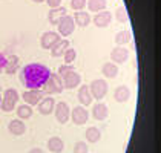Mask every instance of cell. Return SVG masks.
Here are the masks:
<instances>
[{
    "mask_svg": "<svg viewBox=\"0 0 161 153\" xmlns=\"http://www.w3.org/2000/svg\"><path fill=\"white\" fill-rule=\"evenodd\" d=\"M51 75V69L42 63H29L20 72V81L26 89H42Z\"/></svg>",
    "mask_w": 161,
    "mask_h": 153,
    "instance_id": "1",
    "label": "cell"
},
{
    "mask_svg": "<svg viewBox=\"0 0 161 153\" xmlns=\"http://www.w3.org/2000/svg\"><path fill=\"white\" fill-rule=\"evenodd\" d=\"M19 98H20V95H19V92L15 89H13V87L6 89L3 97H2V101H0V109L3 112H6V113L13 112L15 109V104L19 101Z\"/></svg>",
    "mask_w": 161,
    "mask_h": 153,
    "instance_id": "2",
    "label": "cell"
},
{
    "mask_svg": "<svg viewBox=\"0 0 161 153\" xmlns=\"http://www.w3.org/2000/svg\"><path fill=\"white\" fill-rule=\"evenodd\" d=\"M63 90H64V86H63L62 76L57 72H51L46 84L43 86V92L48 95H54V93H62Z\"/></svg>",
    "mask_w": 161,
    "mask_h": 153,
    "instance_id": "3",
    "label": "cell"
},
{
    "mask_svg": "<svg viewBox=\"0 0 161 153\" xmlns=\"http://www.w3.org/2000/svg\"><path fill=\"white\" fill-rule=\"evenodd\" d=\"M89 90H91L92 98H95L97 101H101L108 93V81L103 78H97L89 84Z\"/></svg>",
    "mask_w": 161,
    "mask_h": 153,
    "instance_id": "4",
    "label": "cell"
},
{
    "mask_svg": "<svg viewBox=\"0 0 161 153\" xmlns=\"http://www.w3.org/2000/svg\"><path fill=\"white\" fill-rule=\"evenodd\" d=\"M54 115H55V119H57L60 124H66V123L71 119V109H69L68 103H64V101L55 103Z\"/></svg>",
    "mask_w": 161,
    "mask_h": 153,
    "instance_id": "5",
    "label": "cell"
},
{
    "mask_svg": "<svg viewBox=\"0 0 161 153\" xmlns=\"http://www.w3.org/2000/svg\"><path fill=\"white\" fill-rule=\"evenodd\" d=\"M57 28H58V34L63 35V37H69L72 32L75 31V22L71 15H64L62 20L57 23Z\"/></svg>",
    "mask_w": 161,
    "mask_h": 153,
    "instance_id": "6",
    "label": "cell"
},
{
    "mask_svg": "<svg viewBox=\"0 0 161 153\" xmlns=\"http://www.w3.org/2000/svg\"><path fill=\"white\" fill-rule=\"evenodd\" d=\"M71 119L75 126H83L89 119V112L86 110L85 106H77L71 110Z\"/></svg>",
    "mask_w": 161,
    "mask_h": 153,
    "instance_id": "7",
    "label": "cell"
},
{
    "mask_svg": "<svg viewBox=\"0 0 161 153\" xmlns=\"http://www.w3.org/2000/svg\"><path fill=\"white\" fill-rule=\"evenodd\" d=\"M62 81L64 89H75L81 83V75L78 72H75V71H69V72L62 75Z\"/></svg>",
    "mask_w": 161,
    "mask_h": 153,
    "instance_id": "8",
    "label": "cell"
},
{
    "mask_svg": "<svg viewBox=\"0 0 161 153\" xmlns=\"http://www.w3.org/2000/svg\"><path fill=\"white\" fill-rule=\"evenodd\" d=\"M62 35L58 32H54V31H48L45 32L42 37H40V46L43 49H52L60 40H62Z\"/></svg>",
    "mask_w": 161,
    "mask_h": 153,
    "instance_id": "9",
    "label": "cell"
},
{
    "mask_svg": "<svg viewBox=\"0 0 161 153\" xmlns=\"http://www.w3.org/2000/svg\"><path fill=\"white\" fill-rule=\"evenodd\" d=\"M43 97H45V92L40 89H29L26 92H23V95H22L23 101L26 104H29V106H37L38 103L42 101Z\"/></svg>",
    "mask_w": 161,
    "mask_h": 153,
    "instance_id": "10",
    "label": "cell"
},
{
    "mask_svg": "<svg viewBox=\"0 0 161 153\" xmlns=\"http://www.w3.org/2000/svg\"><path fill=\"white\" fill-rule=\"evenodd\" d=\"M127 58H129V51L124 48V46H117V48H114L111 52V60L112 63L115 64H123L127 61Z\"/></svg>",
    "mask_w": 161,
    "mask_h": 153,
    "instance_id": "11",
    "label": "cell"
},
{
    "mask_svg": "<svg viewBox=\"0 0 161 153\" xmlns=\"http://www.w3.org/2000/svg\"><path fill=\"white\" fill-rule=\"evenodd\" d=\"M37 109L42 115H51L54 112V109H55V100H54L51 95L43 97L42 101L37 104Z\"/></svg>",
    "mask_w": 161,
    "mask_h": 153,
    "instance_id": "12",
    "label": "cell"
},
{
    "mask_svg": "<svg viewBox=\"0 0 161 153\" xmlns=\"http://www.w3.org/2000/svg\"><path fill=\"white\" fill-rule=\"evenodd\" d=\"M92 22H94V25L97 28H106L112 22V14L109 11H100V13L94 15Z\"/></svg>",
    "mask_w": 161,
    "mask_h": 153,
    "instance_id": "13",
    "label": "cell"
},
{
    "mask_svg": "<svg viewBox=\"0 0 161 153\" xmlns=\"http://www.w3.org/2000/svg\"><path fill=\"white\" fill-rule=\"evenodd\" d=\"M108 115H109V109H108V106H106L104 103L94 104V107H92V118H94V119L104 121V119L108 118Z\"/></svg>",
    "mask_w": 161,
    "mask_h": 153,
    "instance_id": "14",
    "label": "cell"
},
{
    "mask_svg": "<svg viewBox=\"0 0 161 153\" xmlns=\"http://www.w3.org/2000/svg\"><path fill=\"white\" fill-rule=\"evenodd\" d=\"M77 98H78V103L81 104V106H91V103H92V95H91V90H89V86L87 84H81L80 86V89H78V93H77Z\"/></svg>",
    "mask_w": 161,
    "mask_h": 153,
    "instance_id": "15",
    "label": "cell"
},
{
    "mask_svg": "<svg viewBox=\"0 0 161 153\" xmlns=\"http://www.w3.org/2000/svg\"><path fill=\"white\" fill-rule=\"evenodd\" d=\"M8 130H9V133L14 135V136H20V135H23V133L26 132V126H25V123H23V119L17 118V119L9 121Z\"/></svg>",
    "mask_w": 161,
    "mask_h": 153,
    "instance_id": "16",
    "label": "cell"
},
{
    "mask_svg": "<svg viewBox=\"0 0 161 153\" xmlns=\"http://www.w3.org/2000/svg\"><path fill=\"white\" fill-rule=\"evenodd\" d=\"M64 15H66V8L64 6H58V8L49 9V13H48V22H49L51 25L57 26V23L62 20Z\"/></svg>",
    "mask_w": 161,
    "mask_h": 153,
    "instance_id": "17",
    "label": "cell"
},
{
    "mask_svg": "<svg viewBox=\"0 0 161 153\" xmlns=\"http://www.w3.org/2000/svg\"><path fill=\"white\" fill-rule=\"evenodd\" d=\"M114 98H115V101L117 103L129 101V98H130V89H129L126 84L118 86V87L115 89V92H114Z\"/></svg>",
    "mask_w": 161,
    "mask_h": 153,
    "instance_id": "18",
    "label": "cell"
},
{
    "mask_svg": "<svg viewBox=\"0 0 161 153\" xmlns=\"http://www.w3.org/2000/svg\"><path fill=\"white\" fill-rule=\"evenodd\" d=\"M48 150L51 153H62L64 150V142L58 136H52L48 140Z\"/></svg>",
    "mask_w": 161,
    "mask_h": 153,
    "instance_id": "19",
    "label": "cell"
},
{
    "mask_svg": "<svg viewBox=\"0 0 161 153\" xmlns=\"http://www.w3.org/2000/svg\"><path fill=\"white\" fill-rule=\"evenodd\" d=\"M72 18H74L75 25L80 26V28H86V26L91 23V15H89V13H86V11H75Z\"/></svg>",
    "mask_w": 161,
    "mask_h": 153,
    "instance_id": "20",
    "label": "cell"
},
{
    "mask_svg": "<svg viewBox=\"0 0 161 153\" xmlns=\"http://www.w3.org/2000/svg\"><path fill=\"white\" fill-rule=\"evenodd\" d=\"M20 58L17 57V55H9L8 58H6V64H5V72L6 74H9V75H13L17 72V69H19V66H20Z\"/></svg>",
    "mask_w": 161,
    "mask_h": 153,
    "instance_id": "21",
    "label": "cell"
},
{
    "mask_svg": "<svg viewBox=\"0 0 161 153\" xmlns=\"http://www.w3.org/2000/svg\"><path fill=\"white\" fill-rule=\"evenodd\" d=\"M68 48H69V40H60V41L51 49V55L55 57V58H57V57H63Z\"/></svg>",
    "mask_w": 161,
    "mask_h": 153,
    "instance_id": "22",
    "label": "cell"
},
{
    "mask_svg": "<svg viewBox=\"0 0 161 153\" xmlns=\"http://www.w3.org/2000/svg\"><path fill=\"white\" fill-rule=\"evenodd\" d=\"M130 40H132V32L129 29H123V31H120V32L115 34V43H117V46H124Z\"/></svg>",
    "mask_w": 161,
    "mask_h": 153,
    "instance_id": "23",
    "label": "cell"
},
{
    "mask_svg": "<svg viewBox=\"0 0 161 153\" xmlns=\"http://www.w3.org/2000/svg\"><path fill=\"white\" fill-rule=\"evenodd\" d=\"M101 74L106 78H115L118 75V66L115 63H104L101 67Z\"/></svg>",
    "mask_w": 161,
    "mask_h": 153,
    "instance_id": "24",
    "label": "cell"
},
{
    "mask_svg": "<svg viewBox=\"0 0 161 153\" xmlns=\"http://www.w3.org/2000/svg\"><path fill=\"white\" fill-rule=\"evenodd\" d=\"M108 2L106 0H87L86 6L91 13H100V11H104Z\"/></svg>",
    "mask_w": 161,
    "mask_h": 153,
    "instance_id": "25",
    "label": "cell"
},
{
    "mask_svg": "<svg viewBox=\"0 0 161 153\" xmlns=\"http://www.w3.org/2000/svg\"><path fill=\"white\" fill-rule=\"evenodd\" d=\"M85 138H86L87 142L95 144V142H98L100 138H101V132H100V129H97V127H87L86 133H85Z\"/></svg>",
    "mask_w": 161,
    "mask_h": 153,
    "instance_id": "26",
    "label": "cell"
},
{
    "mask_svg": "<svg viewBox=\"0 0 161 153\" xmlns=\"http://www.w3.org/2000/svg\"><path fill=\"white\" fill-rule=\"evenodd\" d=\"M32 106H29V104H20L19 107H17V116L20 118V119H29L31 116H32Z\"/></svg>",
    "mask_w": 161,
    "mask_h": 153,
    "instance_id": "27",
    "label": "cell"
},
{
    "mask_svg": "<svg viewBox=\"0 0 161 153\" xmlns=\"http://www.w3.org/2000/svg\"><path fill=\"white\" fill-rule=\"evenodd\" d=\"M115 18L120 22V23H127L129 22V14H127V9L126 6H118L117 11H115Z\"/></svg>",
    "mask_w": 161,
    "mask_h": 153,
    "instance_id": "28",
    "label": "cell"
},
{
    "mask_svg": "<svg viewBox=\"0 0 161 153\" xmlns=\"http://www.w3.org/2000/svg\"><path fill=\"white\" fill-rule=\"evenodd\" d=\"M63 58H64V64H71L77 58V51L74 48H68L66 52H64V55H63Z\"/></svg>",
    "mask_w": 161,
    "mask_h": 153,
    "instance_id": "29",
    "label": "cell"
},
{
    "mask_svg": "<svg viewBox=\"0 0 161 153\" xmlns=\"http://www.w3.org/2000/svg\"><path fill=\"white\" fill-rule=\"evenodd\" d=\"M72 153H89L87 144L85 142V141H78V142H75Z\"/></svg>",
    "mask_w": 161,
    "mask_h": 153,
    "instance_id": "30",
    "label": "cell"
},
{
    "mask_svg": "<svg viewBox=\"0 0 161 153\" xmlns=\"http://www.w3.org/2000/svg\"><path fill=\"white\" fill-rule=\"evenodd\" d=\"M87 0H71V8L74 11H83L86 6Z\"/></svg>",
    "mask_w": 161,
    "mask_h": 153,
    "instance_id": "31",
    "label": "cell"
},
{
    "mask_svg": "<svg viewBox=\"0 0 161 153\" xmlns=\"http://www.w3.org/2000/svg\"><path fill=\"white\" fill-rule=\"evenodd\" d=\"M69 71H74V66H72V64H63V66L58 67V72H57V74L62 76L63 74H66V72H69Z\"/></svg>",
    "mask_w": 161,
    "mask_h": 153,
    "instance_id": "32",
    "label": "cell"
},
{
    "mask_svg": "<svg viewBox=\"0 0 161 153\" xmlns=\"http://www.w3.org/2000/svg\"><path fill=\"white\" fill-rule=\"evenodd\" d=\"M46 3H48V6H49L51 9H54V8H58V6H62V0H45Z\"/></svg>",
    "mask_w": 161,
    "mask_h": 153,
    "instance_id": "33",
    "label": "cell"
},
{
    "mask_svg": "<svg viewBox=\"0 0 161 153\" xmlns=\"http://www.w3.org/2000/svg\"><path fill=\"white\" fill-rule=\"evenodd\" d=\"M29 153H43V150H42V149H38V147H34V149H31V150H29Z\"/></svg>",
    "mask_w": 161,
    "mask_h": 153,
    "instance_id": "34",
    "label": "cell"
},
{
    "mask_svg": "<svg viewBox=\"0 0 161 153\" xmlns=\"http://www.w3.org/2000/svg\"><path fill=\"white\" fill-rule=\"evenodd\" d=\"M32 2H34V3H43L45 0H32Z\"/></svg>",
    "mask_w": 161,
    "mask_h": 153,
    "instance_id": "35",
    "label": "cell"
},
{
    "mask_svg": "<svg viewBox=\"0 0 161 153\" xmlns=\"http://www.w3.org/2000/svg\"><path fill=\"white\" fill-rule=\"evenodd\" d=\"M0 101H2V93H0Z\"/></svg>",
    "mask_w": 161,
    "mask_h": 153,
    "instance_id": "36",
    "label": "cell"
}]
</instances>
